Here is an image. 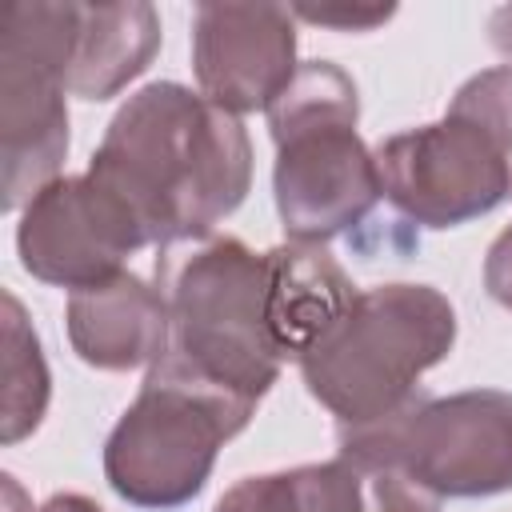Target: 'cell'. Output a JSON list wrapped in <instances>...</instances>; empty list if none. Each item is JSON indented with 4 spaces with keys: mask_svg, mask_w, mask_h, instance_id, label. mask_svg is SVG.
Wrapping results in <instances>:
<instances>
[{
    "mask_svg": "<svg viewBox=\"0 0 512 512\" xmlns=\"http://www.w3.org/2000/svg\"><path fill=\"white\" fill-rule=\"evenodd\" d=\"M88 176L132 212L148 244L168 248L212 236L244 204L252 144L240 116L176 80H156L120 104Z\"/></svg>",
    "mask_w": 512,
    "mask_h": 512,
    "instance_id": "6da1fadb",
    "label": "cell"
},
{
    "mask_svg": "<svg viewBox=\"0 0 512 512\" xmlns=\"http://www.w3.org/2000/svg\"><path fill=\"white\" fill-rule=\"evenodd\" d=\"M360 96L344 68L308 60L272 100L276 144L272 196L296 244H328L352 232L384 196L376 156L356 132Z\"/></svg>",
    "mask_w": 512,
    "mask_h": 512,
    "instance_id": "7a4b0ae2",
    "label": "cell"
},
{
    "mask_svg": "<svg viewBox=\"0 0 512 512\" xmlns=\"http://www.w3.org/2000/svg\"><path fill=\"white\" fill-rule=\"evenodd\" d=\"M456 344V308L432 284H376L300 356V376L340 428L396 416Z\"/></svg>",
    "mask_w": 512,
    "mask_h": 512,
    "instance_id": "3957f363",
    "label": "cell"
},
{
    "mask_svg": "<svg viewBox=\"0 0 512 512\" xmlns=\"http://www.w3.org/2000/svg\"><path fill=\"white\" fill-rule=\"evenodd\" d=\"M384 200L424 228H456L512 200V64L468 76L448 112L372 148Z\"/></svg>",
    "mask_w": 512,
    "mask_h": 512,
    "instance_id": "277c9868",
    "label": "cell"
},
{
    "mask_svg": "<svg viewBox=\"0 0 512 512\" xmlns=\"http://www.w3.org/2000/svg\"><path fill=\"white\" fill-rule=\"evenodd\" d=\"M252 416L256 404L220 392L164 352L104 440V480L132 508L172 512L204 492L220 448Z\"/></svg>",
    "mask_w": 512,
    "mask_h": 512,
    "instance_id": "5b68a950",
    "label": "cell"
},
{
    "mask_svg": "<svg viewBox=\"0 0 512 512\" xmlns=\"http://www.w3.org/2000/svg\"><path fill=\"white\" fill-rule=\"evenodd\" d=\"M168 356L200 380L260 404L284 360L268 332V260L236 236L192 252L172 284Z\"/></svg>",
    "mask_w": 512,
    "mask_h": 512,
    "instance_id": "8992f818",
    "label": "cell"
},
{
    "mask_svg": "<svg viewBox=\"0 0 512 512\" xmlns=\"http://www.w3.org/2000/svg\"><path fill=\"white\" fill-rule=\"evenodd\" d=\"M340 456L388 460L448 500L512 492V392L416 396L396 416L340 428Z\"/></svg>",
    "mask_w": 512,
    "mask_h": 512,
    "instance_id": "52a82bcc",
    "label": "cell"
},
{
    "mask_svg": "<svg viewBox=\"0 0 512 512\" xmlns=\"http://www.w3.org/2000/svg\"><path fill=\"white\" fill-rule=\"evenodd\" d=\"M140 248H148V240L132 212L88 172L60 176L40 188L16 224L24 272L68 292H84L128 272L124 260Z\"/></svg>",
    "mask_w": 512,
    "mask_h": 512,
    "instance_id": "ba28073f",
    "label": "cell"
},
{
    "mask_svg": "<svg viewBox=\"0 0 512 512\" xmlns=\"http://www.w3.org/2000/svg\"><path fill=\"white\" fill-rule=\"evenodd\" d=\"M296 16L280 4H200L192 72L204 100L232 116L268 112L296 76Z\"/></svg>",
    "mask_w": 512,
    "mask_h": 512,
    "instance_id": "9c48e42d",
    "label": "cell"
},
{
    "mask_svg": "<svg viewBox=\"0 0 512 512\" xmlns=\"http://www.w3.org/2000/svg\"><path fill=\"white\" fill-rule=\"evenodd\" d=\"M68 156V108L64 84L20 44L0 40V160H4V208L24 204L60 180Z\"/></svg>",
    "mask_w": 512,
    "mask_h": 512,
    "instance_id": "30bf717a",
    "label": "cell"
},
{
    "mask_svg": "<svg viewBox=\"0 0 512 512\" xmlns=\"http://www.w3.org/2000/svg\"><path fill=\"white\" fill-rule=\"evenodd\" d=\"M72 352L100 372L152 368L172 340L168 300L140 276L120 272L96 288L72 292L64 308Z\"/></svg>",
    "mask_w": 512,
    "mask_h": 512,
    "instance_id": "8fae6325",
    "label": "cell"
},
{
    "mask_svg": "<svg viewBox=\"0 0 512 512\" xmlns=\"http://www.w3.org/2000/svg\"><path fill=\"white\" fill-rule=\"evenodd\" d=\"M160 52V16L144 0L128 4H76L64 92L80 100L120 96Z\"/></svg>",
    "mask_w": 512,
    "mask_h": 512,
    "instance_id": "7c38bea8",
    "label": "cell"
},
{
    "mask_svg": "<svg viewBox=\"0 0 512 512\" xmlns=\"http://www.w3.org/2000/svg\"><path fill=\"white\" fill-rule=\"evenodd\" d=\"M268 260V332L280 360H296L344 316L356 300L348 272L324 252V244H276Z\"/></svg>",
    "mask_w": 512,
    "mask_h": 512,
    "instance_id": "4fadbf2b",
    "label": "cell"
},
{
    "mask_svg": "<svg viewBox=\"0 0 512 512\" xmlns=\"http://www.w3.org/2000/svg\"><path fill=\"white\" fill-rule=\"evenodd\" d=\"M212 512H368L360 472L336 456L236 480Z\"/></svg>",
    "mask_w": 512,
    "mask_h": 512,
    "instance_id": "5bb4252c",
    "label": "cell"
},
{
    "mask_svg": "<svg viewBox=\"0 0 512 512\" xmlns=\"http://www.w3.org/2000/svg\"><path fill=\"white\" fill-rule=\"evenodd\" d=\"M52 376L40 352V336L28 324L24 304L4 292V408H0V440L20 444L32 436L48 412Z\"/></svg>",
    "mask_w": 512,
    "mask_h": 512,
    "instance_id": "9a60e30c",
    "label": "cell"
},
{
    "mask_svg": "<svg viewBox=\"0 0 512 512\" xmlns=\"http://www.w3.org/2000/svg\"><path fill=\"white\" fill-rule=\"evenodd\" d=\"M344 460L364 480V504H368V512H440V496H432L428 488H420L404 468H396L388 460H352V456H344Z\"/></svg>",
    "mask_w": 512,
    "mask_h": 512,
    "instance_id": "2e32d148",
    "label": "cell"
},
{
    "mask_svg": "<svg viewBox=\"0 0 512 512\" xmlns=\"http://www.w3.org/2000/svg\"><path fill=\"white\" fill-rule=\"evenodd\" d=\"M396 8H348V4H332V8H312V4H296L292 16L320 24V28H336V32H372L376 24L392 20Z\"/></svg>",
    "mask_w": 512,
    "mask_h": 512,
    "instance_id": "e0dca14e",
    "label": "cell"
},
{
    "mask_svg": "<svg viewBox=\"0 0 512 512\" xmlns=\"http://www.w3.org/2000/svg\"><path fill=\"white\" fill-rule=\"evenodd\" d=\"M484 288L496 304L512 308V224L488 244V256H484Z\"/></svg>",
    "mask_w": 512,
    "mask_h": 512,
    "instance_id": "ac0fdd59",
    "label": "cell"
},
{
    "mask_svg": "<svg viewBox=\"0 0 512 512\" xmlns=\"http://www.w3.org/2000/svg\"><path fill=\"white\" fill-rule=\"evenodd\" d=\"M488 40H492L496 52H504V56L512 60V4H500V8L492 12V20H488Z\"/></svg>",
    "mask_w": 512,
    "mask_h": 512,
    "instance_id": "d6986e66",
    "label": "cell"
},
{
    "mask_svg": "<svg viewBox=\"0 0 512 512\" xmlns=\"http://www.w3.org/2000/svg\"><path fill=\"white\" fill-rule=\"evenodd\" d=\"M40 512H104V508H100L96 500L80 496V492H56L52 500H44Z\"/></svg>",
    "mask_w": 512,
    "mask_h": 512,
    "instance_id": "ffe728a7",
    "label": "cell"
}]
</instances>
